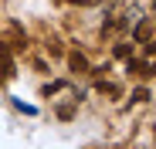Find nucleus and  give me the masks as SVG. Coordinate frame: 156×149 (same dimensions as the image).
<instances>
[{
  "label": "nucleus",
  "mask_w": 156,
  "mask_h": 149,
  "mask_svg": "<svg viewBox=\"0 0 156 149\" xmlns=\"http://www.w3.org/2000/svg\"><path fill=\"white\" fill-rule=\"evenodd\" d=\"M133 37H136V41H139V44H143V41H149V37H153V20H149V17H143V20H139V24H136V27H133Z\"/></svg>",
  "instance_id": "nucleus-1"
},
{
  "label": "nucleus",
  "mask_w": 156,
  "mask_h": 149,
  "mask_svg": "<svg viewBox=\"0 0 156 149\" xmlns=\"http://www.w3.org/2000/svg\"><path fill=\"white\" fill-rule=\"evenodd\" d=\"M68 68H71V71H78V74L92 71V68H88V58H85V54H78V51H71V54H68Z\"/></svg>",
  "instance_id": "nucleus-2"
},
{
  "label": "nucleus",
  "mask_w": 156,
  "mask_h": 149,
  "mask_svg": "<svg viewBox=\"0 0 156 149\" xmlns=\"http://www.w3.org/2000/svg\"><path fill=\"white\" fill-rule=\"evenodd\" d=\"M0 74H4V78H14V61H10L7 44H0Z\"/></svg>",
  "instance_id": "nucleus-3"
},
{
  "label": "nucleus",
  "mask_w": 156,
  "mask_h": 149,
  "mask_svg": "<svg viewBox=\"0 0 156 149\" xmlns=\"http://www.w3.org/2000/svg\"><path fill=\"white\" fill-rule=\"evenodd\" d=\"M126 71H133V74H153V68H149L146 61H139V58H133V54L126 58Z\"/></svg>",
  "instance_id": "nucleus-4"
},
{
  "label": "nucleus",
  "mask_w": 156,
  "mask_h": 149,
  "mask_svg": "<svg viewBox=\"0 0 156 149\" xmlns=\"http://www.w3.org/2000/svg\"><path fill=\"white\" fill-rule=\"evenodd\" d=\"M98 92H105V95H119V85H115V81H98Z\"/></svg>",
  "instance_id": "nucleus-5"
},
{
  "label": "nucleus",
  "mask_w": 156,
  "mask_h": 149,
  "mask_svg": "<svg viewBox=\"0 0 156 149\" xmlns=\"http://www.w3.org/2000/svg\"><path fill=\"white\" fill-rule=\"evenodd\" d=\"M129 54H133V44H115V58H129Z\"/></svg>",
  "instance_id": "nucleus-6"
},
{
  "label": "nucleus",
  "mask_w": 156,
  "mask_h": 149,
  "mask_svg": "<svg viewBox=\"0 0 156 149\" xmlns=\"http://www.w3.org/2000/svg\"><path fill=\"white\" fill-rule=\"evenodd\" d=\"M133 102H149V88H136L133 92Z\"/></svg>",
  "instance_id": "nucleus-7"
},
{
  "label": "nucleus",
  "mask_w": 156,
  "mask_h": 149,
  "mask_svg": "<svg viewBox=\"0 0 156 149\" xmlns=\"http://www.w3.org/2000/svg\"><path fill=\"white\" fill-rule=\"evenodd\" d=\"M71 115H75V109H71V105H61V109H58V119H65V122H68Z\"/></svg>",
  "instance_id": "nucleus-8"
},
{
  "label": "nucleus",
  "mask_w": 156,
  "mask_h": 149,
  "mask_svg": "<svg viewBox=\"0 0 156 149\" xmlns=\"http://www.w3.org/2000/svg\"><path fill=\"white\" fill-rule=\"evenodd\" d=\"M143 44H146V58H153V54H156V44H153V37H149V41H143Z\"/></svg>",
  "instance_id": "nucleus-9"
},
{
  "label": "nucleus",
  "mask_w": 156,
  "mask_h": 149,
  "mask_svg": "<svg viewBox=\"0 0 156 149\" xmlns=\"http://www.w3.org/2000/svg\"><path fill=\"white\" fill-rule=\"evenodd\" d=\"M68 4H92V0H68Z\"/></svg>",
  "instance_id": "nucleus-10"
}]
</instances>
